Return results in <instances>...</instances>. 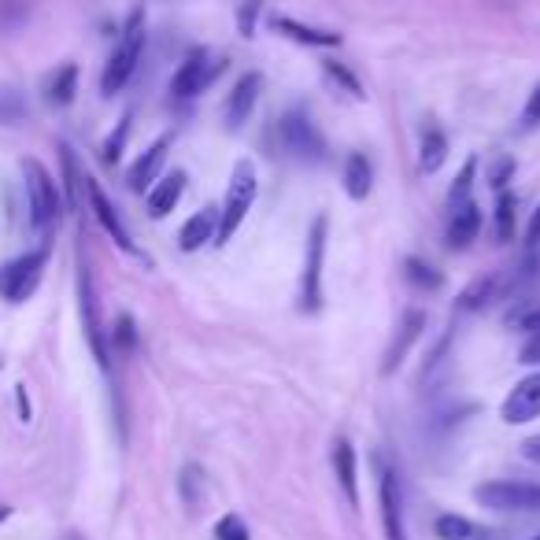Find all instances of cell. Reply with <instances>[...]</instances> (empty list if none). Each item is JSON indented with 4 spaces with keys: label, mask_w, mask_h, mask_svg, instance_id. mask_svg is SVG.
I'll return each instance as SVG.
<instances>
[{
    "label": "cell",
    "mask_w": 540,
    "mask_h": 540,
    "mask_svg": "<svg viewBox=\"0 0 540 540\" xmlns=\"http://www.w3.org/2000/svg\"><path fill=\"white\" fill-rule=\"evenodd\" d=\"M141 52H145V15L134 12L130 23H126L123 37H119V45H115V52H111L108 63H104V74H100L104 97H115V93L134 78L137 63H141Z\"/></svg>",
    "instance_id": "obj_1"
},
{
    "label": "cell",
    "mask_w": 540,
    "mask_h": 540,
    "mask_svg": "<svg viewBox=\"0 0 540 540\" xmlns=\"http://www.w3.org/2000/svg\"><path fill=\"white\" fill-rule=\"evenodd\" d=\"M23 178H26V204H30V222L34 230H52L63 211L60 185L37 160H23Z\"/></svg>",
    "instance_id": "obj_2"
},
{
    "label": "cell",
    "mask_w": 540,
    "mask_h": 540,
    "mask_svg": "<svg viewBox=\"0 0 540 540\" xmlns=\"http://www.w3.org/2000/svg\"><path fill=\"white\" fill-rule=\"evenodd\" d=\"M256 204V167L248 160H241L234 167V182L226 193V204L219 208V230H215V245H226L237 234V226L245 222V215Z\"/></svg>",
    "instance_id": "obj_3"
},
{
    "label": "cell",
    "mask_w": 540,
    "mask_h": 540,
    "mask_svg": "<svg viewBox=\"0 0 540 540\" xmlns=\"http://www.w3.org/2000/svg\"><path fill=\"white\" fill-rule=\"evenodd\" d=\"M474 500L492 511H507V515H540L537 481H485L474 489Z\"/></svg>",
    "instance_id": "obj_4"
},
{
    "label": "cell",
    "mask_w": 540,
    "mask_h": 540,
    "mask_svg": "<svg viewBox=\"0 0 540 540\" xmlns=\"http://www.w3.org/2000/svg\"><path fill=\"white\" fill-rule=\"evenodd\" d=\"M222 71H226V60H222V56H215L211 49H193L189 52V60H185L171 78L174 100L200 97V93H204V89H208Z\"/></svg>",
    "instance_id": "obj_5"
},
{
    "label": "cell",
    "mask_w": 540,
    "mask_h": 540,
    "mask_svg": "<svg viewBox=\"0 0 540 540\" xmlns=\"http://www.w3.org/2000/svg\"><path fill=\"white\" fill-rule=\"evenodd\" d=\"M278 141H282L285 152L300 163H319L322 152H326V141H322L315 119L300 108L289 111L282 123H278Z\"/></svg>",
    "instance_id": "obj_6"
},
{
    "label": "cell",
    "mask_w": 540,
    "mask_h": 540,
    "mask_svg": "<svg viewBox=\"0 0 540 540\" xmlns=\"http://www.w3.org/2000/svg\"><path fill=\"white\" fill-rule=\"evenodd\" d=\"M326 230H330L326 215H315L311 230H307L304 285H300V307H304V311H319V307H322V259H326Z\"/></svg>",
    "instance_id": "obj_7"
},
{
    "label": "cell",
    "mask_w": 540,
    "mask_h": 540,
    "mask_svg": "<svg viewBox=\"0 0 540 540\" xmlns=\"http://www.w3.org/2000/svg\"><path fill=\"white\" fill-rule=\"evenodd\" d=\"M45 263H49V248H34V252L15 259V263H8L0 270V293L8 296L12 304H23L26 296L37 289V282H41Z\"/></svg>",
    "instance_id": "obj_8"
},
{
    "label": "cell",
    "mask_w": 540,
    "mask_h": 540,
    "mask_svg": "<svg viewBox=\"0 0 540 540\" xmlns=\"http://www.w3.org/2000/svg\"><path fill=\"white\" fill-rule=\"evenodd\" d=\"M78 307H82V326H86V341L93 348V356L104 370H108V337H104V326H100V311H97V296H93V278H89V267L78 270Z\"/></svg>",
    "instance_id": "obj_9"
},
{
    "label": "cell",
    "mask_w": 540,
    "mask_h": 540,
    "mask_svg": "<svg viewBox=\"0 0 540 540\" xmlns=\"http://www.w3.org/2000/svg\"><path fill=\"white\" fill-rule=\"evenodd\" d=\"M500 415H504L507 426H522V422H533V418L540 415V370L529 374V378H522L515 389L507 393Z\"/></svg>",
    "instance_id": "obj_10"
},
{
    "label": "cell",
    "mask_w": 540,
    "mask_h": 540,
    "mask_svg": "<svg viewBox=\"0 0 540 540\" xmlns=\"http://www.w3.org/2000/svg\"><path fill=\"white\" fill-rule=\"evenodd\" d=\"M511 278H515V267L492 270L489 278H478L470 289H463L459 311H481V307L496 304V300H507V296H511Z\"/></svg>",
    "instance_id": "obj_11"
},
{
    "label": "cell",
    "mask_w": 540,
    "mask_h": 540,
    "mask_svg": "<svg viewBox=\"0 0 540 540\" xmlns=\"http://www.w3.org/2000/svg\"><path fill=\"white\" fill-rule=\"evenodd\" d=\"M378 500H381V522H385V540H407L404 496H400V478H396L393 470H381Z\"/></svg>",
    "instance_id": "obj_12"
},
{
    "label": "cell",
    "mask_w": 540,
    "mask_h": 540,
    "mask_svg": "<svg viewBox=\"0 0 540 540\" xmlns=\"http://www.w3.org/2000/svg\"><path fill=\"white\" fill-rule=\"evenodd\" d=\"M86 197H89V208H93V215H97V222L104 226V234L115 241V245L123 248V252H134V237L126 234L123 219H119V211H115V204L108 200V193L100 189V182H93V178H86Z\"/></svg>",
    "instance_id": "obj_13"
},
{
    "label": "cell",
    "mask_w": 540,
    "mask_h": 540,
    "mask_svg": "<svg viewBox=\"0 0 540 540\" xmlns=\"http://www.w3.org/2000/svg\"><path fill=\"white\" fill-rule=\"evenodd\" d=\"M259 93H263V74L259 71H248L245 78H237V86L226 97V126L230 130H241L248 123L252 108L259 104Z\"/></svg>",
    "instance_id": "obj_14"
},
{
    "label": "cell",
    "mask_w": 540,
    "mask_h": 540,
    "mask_svg": "<svg viewBox=\"0 0 540 540\" xmlns=\"http://www.w3.org/2000/svg\"><path fill=\"white\" fill-rule=\"evenodd\" d=\"M167 152H171V137H160L156 145H148L145 152L137 156V163L130 167V174H126V182H130L134 193H145L148 185L160 178V167L163 160H167Z\"/></svg>",
    "instance_id": "obj_15"
},
{
    "label": "cell",
    "mask_w": 540,
    "mask_h": 540,
    "mask_svg": "<svg viewBox=\"0 0 540 540\" xmlns=\"http://www.w3.org/2000/svg\"><path fill=\"white\" fill-rule=\"evenodd\" d=\"M215 230H219V208L197 211V215L182 226L178 248H182V252H197V248H204L208 241H215Z\"/></svg>",
    "instance_id": "obj_16"
},
{
    "label": "cell",
    "mask_w": 540,
    "mask_h": 540,
    "mask_svg": "<svg viewBox=\"0 0 540 540\" xmlns=\"http://www.w3.org/2000/svg\"><path fill=\"white\" fill-rule=\"evenodd\" d=\"M333 470H337V481H341L344 496H348V504L359 507V467H356V448L344 441L333 444Z\"/></svg>",
    "instance_id": "obj_17"
},
{
    "label": "cell",
    "mask_w": 540,
    "mask_h": 540,
    "mask_svg": "<svg viewBox=\"0 0 540 540\" xmlns=\"http://www.w3.org/2000/svg\"><path fill=\"white\" fill-rule=\"evenodd\" d=\"M478 230H481V211L474 200H467L463 208L452 211V222H448V245L452 248H470L478 241Z\"/></svg>",
    "instance_id": "obj_18"
},
{
    "label": "cell",
    "mask_w": 540,
    "mask_h": 540,
    "mask_svg": "<svg viewBox=\"0 0 540 540\" xmlns=\"http://www.w3.org/2000/svg\"><path fill=\"white\" fill-rule=\"evenodd\" d=\"M422 330H426V315L422 311H407L404 315V326H400V337L393 341V348H389V356H385V374H393L400 363L407 359V352H411V344L422 337Z\"/></svg>",
    "instance_id": "obj_19"
},
{
    "label": "cell",
    "mask_w": 540,
    "mask_h": 540,
    "mask_svg": "<svg viewBox=\"0 0 540 540\" xmlns=\"http://www.w3.org/2000/svg\"><path fill=\"white\" fill-rule=\"evenodd\" d=\"M185 189V174L182 171H171L167 178H156V189L148 193V215L152 219H163V215H171L178 197H182Z\"/></svg>",
    "instance_id": "obj_20"
},
{
    "label": "cell",
    "mask_w": 540,
    "mask_h": 540,
    "mask_svg": "<svg viewBox=\"0 0 540 540\" xmlns=\"http://www.w3.org/2000/svg\"><path fill=\"white\" fill-rule=\"evenodd\" d=\"M274 30L300 41V45H311V49H337V45H341V34L315 30V26H304V23H296V19H274Z\"/></svg>",
    "instance_id": "obj_21"
},
{
    "label": "cell",
    "mask_w": 540,
    "mask_h": 540,
    "mask_svg": "<svg viewBox=\"0 0 540 540\" xmlns=\"http://www.w3.org/2000/svg\"><path fill=\"white\" fill-rule=\"evenodd\" d=\"M370 185H374V171H370V160L363 152H352L344 160V193L352 200H367Z\"/></svg>",
    "instance_id": "obj_22"
},
{
    "label": "cell",
    "mask_w": 540,
    "mask_h": 540,
    "mask_svg": "<svg viewBox=\"0 0 540 540\" xmlns=\"http://www.w3.org/2000/svg\"><path fill=\"white\" fill-rule=\"evenodd\" d=\"M433 533L441 540H492L489 529L474 526V522L463 515H441L437 518V526H433Z\"/></svg>",
    "instance_id": "obj_23"
},
{
    "label": "cell",
    "mask_w": 540,
    "mask_h": 540,
    "mask_svg": "<svg viewBox=\"0 0 540 540\" xmlns=\"http://www.w3.org/2000/svg\"><path fill=\"white\" fill-rule=\"evenodd\" d=\"M74 89H78V67H74V63H63V67H56V71H52L45 93H49V104H56V108H67V104L74 100Z\"/></svg>",
    "instance_id": "obj_24"
},
{
    "label": "cell",
    "mask_w": 540,
    "mask_h": 540,
    "mask_svg": "<svg viewBox=\"0 0 540 540\" xmlns=\"http://www.w3.org/2000/svg\"><path fill=\"white\" fill-rule=\"evenodd\" d=\"M444 160H448V137L441 130H426L422 134V171L426 174L441 171Z\"/></svg>",
    "instance_id": "obj_25"
},
{
    "label": "cell",
    "mask_w": 540,
    "mask_h": 540,
    "mask_svg": "<svg viewBox=\"0 0 540 540\" xmlns=\"http://www.w3.org/2000/svg\"><path fill=\"white\" fill-rule=\"evenodd\" d=\"M60 156H63V178H67V200H71V208H82L86 174L78 171V160H74V152L67 145H60Z\"/></svg>",
    "instance_id": "obj_26"
},
{
    "label": "cell",
    "mask_w": 540,
    "mask_h": 540,
    "mask_svg": "<svg viewBox=\"0 0 540 540\" xmlns=\"http://www.w3.org/2000/svg\"><path fill=\"white\" fill-rule=\"evenodd\" d=\"M492 234L500 245H507L511 237H515V197L511 193H500L496 200V222H492Z\"/></svg>",
    "instance_id": "obj_27"
},
{
    "label": "cell",
    "mask_w": 540,
    "mask_h": 540,
    "mask_svg": "<svg viewBox=\"0 0 540 540\" xmlns=\"http://www.w3.org/2000/svg\"><path fill=\"white\" fill-rule=\"evenodd\" d=\"M404 274H407V282L411 285H418V289H430V293H437L444 285V278H441V270H433L430 263H422V259H407L404 263Z\"/></svg>",
    "instance_id": "obj_28"
},
{
    "label": "cell",
    "mask_w": 540,
    "mask_h": 540,
    "mask_svg": "<svg viewBox=\"0 0 540 540\" xmlns=\"http://www.w3.org/2000/svg\"><path fill=\"white\" fill-rule=\"evenodd\" d=\"M474 174H478V160H467V163H463V171H459V178H455L452 193H448V204H452V211L463 208V204L470 200V189H474Z\"/></svg>",
    "instance_id": "obj_29"
},
{
    "label": "cell",
    "mask_w": 540,
    "mask_h": 540,
    "mask_svg": "<svg viewBox=\"0 0 540 540\" xmlns=\"http://www.w3.org/2000/svg\"><path fill=\"white\" fill-rule=\"evenodd\" d=\"M111 341H115V352H134L137 348V330H134V319H130V315H119V319H115Z\"/></svg>",
    "instance_id": "obj_30"
},
{
    "label": "cell",
    "mask_w": 540,
    "mask_h": 540,
    "mask_svg": "<svg viewBox=\"0 0 540 540\" xmlns=\"http://www.w3.org/2000/svg\"><path fill=\"white\" fill-rule=\"evenodd\" d=\"M215 537L219 540H248V526L237 515H222L215 522Z\"/></svg>",
    "instance_id": "obj_31"
},
{
    "label": "cell",
    "mask_w": 540,
    "mask_h": 540,
    "mask_svg": "<svg viewBox=\"0 0 540 540\" xmlns=\"http://www.w3.org/2000/svg\"><path fill=\"white\" fill-rule=\"evenodd\" d=\"M326 74H330L333 82H341L344 89H348V93H352V97L356 100H363V86H359V78L352 71H348V67H341V63H326Z\"/></svg>",
    "instance_id": "obj_32"
},
{
    "label": "cell",
    "mask_w": 540,
    "mask_h": 540,
    "mask_svg": "<svg viewBox=\"0 0 540 540\" xmlns=\"http://www.w3.org/2000/svg\"><path fill=\"white\" fill-rule=\"evenodd\" d=\"M23 119V100L15 93H0V123H15Z\"/></svg>",
    "instance_id": "obj_33"
},
{
    "label": "cell",
    "mask_w": 540,
    "mask_h": 540,
    "mask_svg": "<svg viewBox=\"0 0 540 540\" xmlns=\"http://www.w3.org/2000/svg\"><path fill=\"white\" fill-rule=\"evenodd\" d=\"M126 134H130V115H126L123 123H119V130H115V134H111L108 148H104V160H108V163H115V160H119V152H123V141H126Z\"/></svg>",
    "instance_id": "obj_34"
},
{
    "label": "cell",
    "mask_w": 540,
    "mask_h": 540,
    "mask_svg": "<svg viewBox=\"0 0 540 540\" xmlns=\"http://www.w3.org/2000/svg\"><path fill=\"white\" fill-rule=\"evenodd\" d=\"M518 363H526V367H537L540 363V333H529V341L518 352Z\"/></svg>",
    "instance_id": "obj_35"
},
{
    "label": "cell",
    "mask_w": 540,
    "mask_h": 540,
    "mask_svg": "<svg viewBox=\"0 0 540 540\" xmlns=\"http://www.w3.org/2000/svg\"><path fill=\"white\" fill-rule=\"evenodd\" d=\"M522 123H526V126H540V86L529 93L526 111H522Z\"/></svg>",
    "instance_id": "obj_36"
},
{
    "label": "cell",
    "mask_w": 540,
    "mask_h": 540,
    "mask_svg": "<svg viewBox=\"0 0 540 540\" xmlns=\"http://www.w3.org/2000/svg\"><path fill=\"white\" fill-rule=\"evenodd\" d=\"M256 12H259V4H256V0H248V8L241 12V34H245V37L256 34Z\"/></svg>",
    "instance_id": "obj_37"
},
{
    "label": "cell",
    "mask_w": 540,
    "mask_h": 540,
    "mask_svg": "<svg viewBox=\"0 0 540 540\" xmlns=\"http://www.w3.org/2000/svg\"><path fill=\"white\" fill-rule=\"evenodd\" d=\"M511 171H515V160H500L496 167H492V185H496V189H504L507 174Z\"/></svg>",
    "instance_id": "obj_38"
},
{
    "label": "cell",
    "mask_w": 540,
    "mask_h": 540,
    "mask_svg": "<svg viewBox=\"0 0 540 540\" xmlns=\"http://www.w3.org/2000/svg\"><path fill=\"white\" fill-rule=\"evenodd\" d=\"M522 455H526L529 463H540V433L529 437V441H522Z\"/></svg>",
    "instance_id": "obj_39"
},
{
    "label": "cell",
    "mask_w": 540,
    "mask_h": 540,
    "mask_svg": "<svg viewBox=\"0 0 540 540\" xmlns=\"http://www.w3.org/2000/svg\"><path fill=\"white\" fill-rule=\"evenodd\" d=\"M526 241H529V248L540 245V208L533 211V222H529V230H526Z\"/></svg>",
    "instance_id": "obj_40"
},
{
    "label": "cell",
    "mask_w": 540,
    "mask_h": 540,
    "mask_svg": "<svg viewBox=\"0 0 540 540\" xmlns=\"http://www.w3.org/2000/svg\"><path fill=\"white\" fill-rule=\"evenodd\" d=\"M518 326L529 333H540V311H529V315H518Z\"/></svg>",
    "instance_id": "obj_41"
},
{
    "label": "cell",
    "mask_w": 540,
    "mask_h": 540,
    "mask_svg": "<svg viewBox=\"0 0 540 540\" xmlns=\"http://www.w3.org/2000/svg\"><path fill=\"white\" fill-rule=\"evenodd\" d=\"M19 411H23V418H30V404H26V393L19 389Z\"/></svg>",
    "instance_id": "obj_42"
},
{
    "label": "cell",
    "mask_w": 540,
    "mask_h": 540,
    "mask_svg": "<svg viewBox=\"0 0 540 540\" xmlns=\"http://www.w3.org/2000/svg\"><path fill=\"white\" fill-rule=\"evenodd\" d=\"M8 515H12V507H4V504H0V522H4V518H8Z\"/></svg>",
    "instance_id": "obj_43"
},
{
    "label": "cell",
    "mask_w": 540,
    "mask_h": 540,
    "mask_svg": "<svg viewBox=\"0 0 540 540\" xmlns=\"http://www.w3.org/2000/svg\"><path fill=\"white\" fill-rule=\"evenodd\" d=\"M529 540H540V533H537V537H529Z\"/></svg>",
    "instance_id": "obj_44"
}]
</instances>
